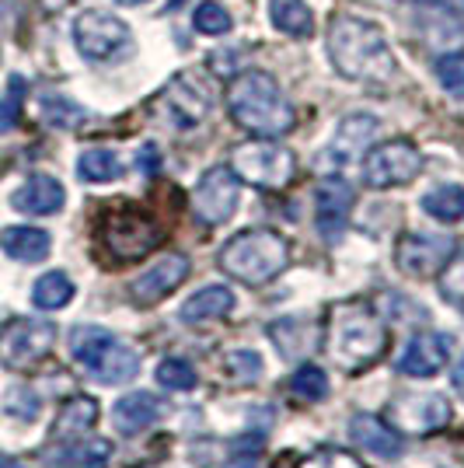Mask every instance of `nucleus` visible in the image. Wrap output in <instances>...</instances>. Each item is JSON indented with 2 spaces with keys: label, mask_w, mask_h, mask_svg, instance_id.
Here are the masks:
<instances>
[{
  "label": "nucleus",
  "mask_w": 464,
  "mask_h": 468,
  "mask_svg": "<svg viewBox=\"0 0 464 468\" xmlns=\"http://www.w3.org/2000/svg\"><path fill=\"white\" fill-rule=\"evenodd\" d=\"M329 57L335 70L360 84H381L395 74V53L381 25L356 15H339L329 28Z\"/></svg>",
  "instance_id": "obj_1"
},
{
  "label": "nucleus",
  "mask_w": 464,
  "mask_h": 468,
  "mask_svg": "<svg viewBox=\"0 0 464 468\" xmlns=\"http://www.w3.org/2000/svg\"><path fill=\"white\" fill-rule=\"evenodd\" d=\"M227 112L241 130H248L255 137H283L297 122L290 98L283 95V88L266 70H248L231 80Z\"/></svg>",
  "instance_id": "obj_2"
},
{
  "label": "nucleus",
  "mask_w": 464,
  "mask_h": 468,
  "mask_svg": "<svg viewBox=\"0 0 464 468\" xmlns=\"http://www.w3.org/2000/svg\"><path fill=\"white\" fill-rule=\"evenodd\" d=\"M387 329L367 304H339L329 318V356L335 367L360 374L374 360H381Z\"/></svg>",
  "instance_id": "obj_3"
},
{
  "label": "nucleus",
  "mask_w": 464,
  "mask_h": 468,
  "mask_svg": "<svg viewBox=\"0 0 464 468\" xmlns=\"http://www.w3.org/2000/svg\"><path fill=\"white\" fill-rule=\"evenodd\" d=\"M290 266V245L276 231H241L220 249V270L248 287H262Z\"/></svg>",
  "instance_id": "obj_4"
},
{
  "label": "nucleus",
  "mask_w": 464,
  "mask_h": 468,
  "mask_svg": "<svg viewBox=\"0 0 464 468\" xmlns=\"http://www.w3.org/2000/svg\"><path fill=\"white\" fill-rule=\"evenodd\" d=\"M70 356L101 385H126L140 374V353L98 325H78L70 332Z\"/></svg>",
  "instance_id": "obj_5"
},
{
  "label": "nucleus",
  "mask_w": 464,
  "mask_h": 468,
  "mask_svg": "<svg viewBox=\"0 0 464 468\" xmlns=\"http://www.w3.org/2000/svg\"><path fill=\"white\" fill-rule=\"evenodd\" d=\"M161 224L136 203H116L101 217V245L116 262H136L161 245Z\"/></svg>",
  "instance_id": "obj_6"
},
{
  "label": "nucleus",
  "mask_w": 464,
  "mask_h": 468,
  "mask_svg": "<svg viewBox=\"0 0 464 468\" xmlns=\"http://www.w3.org/2000/svg\"><path fill=\"white\" fill-rule=\"evenodd\" d=\"M231 168L241 182H252L258 189L276 193V189H287L290 186L293 172H297V157H293L290 147L272 144L266 137V140H255V144L234 147Z\"/></svg>",
  "instance_id": "obj_7"
},
{
  "label": "nucleus",
  "mask_w": 464,
  "mask_h": 468,
  "mask_svg": "<svg viewBox=\"0 0 464 468\" xmlns=\"http://www.w3.org/2000/svg\"><path fill=\"white\" fill-rule=\"evenodd\" d=\"M213 109V91L195 78L182 74L174 78L161 95H157V116L164 119L172 130H195L203 126Z\"/></svg>",
  "instance_id": "obj_8"
},
{
  "label": "nucleus",
  "mask_w": 464,
  "mask_h": 468,
  "mask_svg": "<svg viewBox=\"0 0 464 468\" xmlns=\"http://www.w3.org/2000/svg\"><path fill=\"white\" fill-rule=\"evenodd\" d=\"M419 172H423V154L408 140H387L381 147H374L364 161V178H367L370 189L408 186Z\"/></svg>",
  "instance_id": "obj_9"
},
{
  "label": "nucleus",
  "mask_w": 464,
  "mask_h": 468,
  "mask_svg": "<svg viewBox=\"0 0 464 468\" xmlns=\"http://www.w3.org/2000/svg\"><path fill=\"white\" fill-rule=\"evenodd\" d=\"M74 42L84 59H116L130 46V28L109 11H84L74 21Z\"/></svg>",
  "instance_id": "obj_10"
},
{
  "label": "nucleus",
  "mask_w": 464,
  "mask_h": 468,
  "mask_svg": "<svg viewBox=\"0 0 464 468\" xmlns=\"http://www.w3.org/2000/svg\"><path fill=\"white\" fill-rule=\"evenodd\" d=\"M237 196H241V178L234 176V168L216 165L193 189V214L210 228L227 224L237 210Z\"/></svg>",
  "instance_id": "obj_11"
},
{
  "label": "nucleus",
  "mask_w": 464,
  "mask_h": 468,
  "mask_svg": "<svg viewBox=\"0 0 464 468\" xmlns=\"http://www.w3.org/2000/svg\"><path fill=\"white\" fill-rule=\"evenodd\" d=\"M454 255V238L450 234H406L395 249V262L398 270L412 280H429L444 270Z\"/></svg>",
  "instance_id": "obj_12"
},
{
  "label": "nucleus",
  "mask_w": 464,
  "mask_h": 468,
  "mask_svg": "<svg viewBox=\"0 0 464 468\" xmlns=\"http://www.w3.org/2000/svg\"><path fill=\"white\" fill-rule=\"evenodd\" d=\"M53 343H57V325L53 322H46V318H21L4 335L0 356H4L7 367H28V364H36V360H42L46 353L53 350Z\"/></svg>",
  "instance_id": "obj_13"
},
{
  "label": "nucleus",
  "mask_w": 464,
  "mask_h": 468,
  "mask_svg": "<svg viewBox=\"0 0 464 468\" xmlns=\"http://www.w3.org/2000/svg\"><path fill=\"white\" fill-rule=\"evenodd\" d=\"M189 259L185 255H164V259H157L154 266L147 270V273H140L130 283V297H133V304L140 308H151L157 301H164L172 291H178L182 283H185V276H189Z\"/></svg>",
  "instance_id": "obj_14"
},
{
  "label": "nucleus",
  "mask_w": 464,
  "mask_h": 468,
  "mask_svg": "<svg viewBox=\"0 0 464 468\" xmlns=\"http://www.w3.org/2000/svg\"><path fill=\"white\" fill-rule=\"evenodd\" d=\"M454 346V335L447 332H419L406 343L402 356L395 360V371L406 378H433L447 364Z\"/></svg>",
  "instance_id": "obj_15"
},
{
  "label": "nucleus",
  "mask_w": 464,
  "mask_h": 468,
  "mask_svg": "<svg viewBox=\"0 0 464 468\" xmlns=\"http://www.w3.org/2000/svg\"><path fill=\"white\" fill-rule=\"evenodd\" d=\"M377 133H381V119L377 116H370V112H353V116H346L343 122H339V130H335V137H332L329 151H325L329 165H335V168L349 165L353 157H360L364 151H367Z\"/></svg>",
  "instance_id": "obj_16"
},
{
  "label": "nucleus",
  "mask_w": 464,
  "mask_h": 468,
  "mask_svg": "<svg viewBox=\"0 0 464 468\" xmlns=\"http://www.w3.org/2000/svg\"><path fill=\"white\" fill-rule=\"evenodd\" d=\"M391 416L398 430L408 433H433V430H444L450 423V402L444 395H416V399H402L391 406Z\"/></svg>",
  "instance_id": "obj_17"
},
{
  "label": "nucleus",
  "mask_w": 464,
  "mask_h": 468,
  "mask_svg": "<svg viewBox=\"0 0 464 468\" xmlns=\"http://www.w3.org/2000/svg\"><path fill=\"white\" fill-rule=\"evenodd\" d=\"M349 210H353V189L343 178H329L318 189V231L325 241H339L346 234Z\"/></svg>",
  "instance_id": "obj_18"
},
{
  "label": "nucleus",
  "mask_w": 464,
  "mask_h": 468,
  "mask_svg": "<svg viewBox=\"0 0 464 468\" xmlns=\"http://www.w3.org/2000/svg\"><path fill=\"white\" fill-rule=\"evenodd\" d=\"M266 332H269V339L276 343L279 356H287V360H297V356H308L311 350H318V343L325 335V329L314 318H297V314L272 322Z\"/></svg>",
  "instance_id": "obj_19"
},
{
  "label": "nucleus",
  "mask_w": 464,
  "mask_h": 468,
  "mask_svg": "<svg viewBox=\"0 0 464 468\" xmlns=\"http://www.w3.org/2000/svg\"><path fill=\"white\" fill-rule=\"evenodd\" d=\"M63 203H67V193H63V186L53 176H32L18 193L11 196V207L28 217L59 214Z\"/></svg>",
  "instance_id": "obj_20"
},
{
  "label": "nucleus",
  "mask_w": 464,
  "mask_h": 468,
  "mask_svg": "<svg viewBox=\"0 0 464 468\" xmlns=\"http://www.w3.org/2000/svg\"><path fill=\"white\" fill-rule=\"evenodd\" d=\"M349 437H353L360 448H367L370 454H377V458H398V454L406 451L402 433L387 427L381 416H370V412L353 416V423H349Z\"/></svg>",
  "instance_id": "obj_21"
},
{
  "label": "nucleus",
  "mask_w": 464,
  "mask_h": 468,
  "mask_svg": "<svg viewBox=\"0 0 464 468\" xmlns=\"http://www.w3.org/2000/svg\"><path fill=\"white\" fill-rule=\"evenodd\" d=\"M157 420H161V402H157L151 391H130V395L119 399L116 410H112V423L126 437L143 433L147 427H154Z\"/></svg>",
  "instance_id": "obj_22"
},
{
  "label": "nucleus",
  "mask_w": 464,
  "mask_h": 468,
  "mask_svg": "<svg viewBox=\"0 0 464 468\" xmlns=\"http://www.w3.org/2000/svg\"><path fill=\"white\" fill-rule=\"evenodd\" d=\"M234 312V293L227 287H220V283H213V287H203V291H195L185 304H182V312L178 318L185 322V325H199V322H210V318H224V314Z\"/></svg>",
  "instance_id": "obj_23"
},
{
  "label": "nucleus",
  "mask_w": 464,
  "mask_h": 468,
  "mask_svg": "<svg viewBox=\"0 0 464 468\" xmlns=\"http://www.w3.org/2000/svg\"><path fill=\"white\" fill-rule=\"evenodd\" d=\"M0 249L18 262H42L53 249V238L42 228H4L0 231Z\"/></svg>",
  "instance_id": "obj_24"
},
{
  "label": "nucleus",
  "mask_w": 464,
  "mask_h": 468,
  "mask_svg": "<svg viewBox=\"0 0 464 468\" xmlns=\"http://www.w3.org/2000/svg\"><path fill=\"white\" fill-rule=\"evenodd\" d=\"M98 420V406L95 399H88V395H78V399H70V402H63V410H59L57 423H53V441H78L84 430H91Z\"/></svg>",
  "instance_id": "obj_25"
},
{
  "label": "nucleus",
  "mask_w": 464,
  "mask_h": 468,
  "mask_svg": "<svg viewBox=\"0 0 464 468\" xmlns=\"http://www.w3.org/2000/svg\"><path fill=\"white\" fill-rule=\"evenodd\" d=\"M269 21L293 39H311L314 36V15L304 0H269Z\"/></svg>",
  "instance_id": "obj_26"
},
{
  "label": "nucleus",
  "mask_w": 464,
  "mask_h": 468,
  "mask_svg": "<svg viewBox=\"0 0 464 468\" xmlns=\"http://www.w3.org/2000/svg\"><path fill=\"white\" fill-rule=\"evenodd\" d=\"M112 454L109 441H78L49 454V468H105Z\"/></svg>",
  "instance_id": "obj_27"
},
{
  "label": "nucleus",
  "mask_w": 464,
  "mask_h": 468,
  "mask_svg": "<svg viewBox=\"0 0 464 468\" xmlns=\"http://www.w3.org/2000/svg\"><path fill=\"white\" fill-rule=\"evenodd\" d=\"M423 210L433 220H440V224H458V220H464V186L444 182V186L429 189L423 196Z\"/></svg>",
  "instance_id": "obj_28"
},
{
  "label": "nucleus",
  "mask_w": 464,
  "mask_h": 468,
  "mask_svg": "<svg viewBox=\"0 0 464 468\" xmlns=\"http://www.w3.org/2000/svg\"><path fill=\"white\" fill-rule=\"evenodd\" d=\"M74 301V283H70V276L53 270V273H46L36 280V287H32V304L42 308V312H57V308H67Z\"/></svg>",
  "instance_id": "obj_29"
},
{
  "label": "nucleus",
  "mask_w": 464,
  "mask_h": 468,
  "mask_svg": "<svg viewBox=\"0 0 464 468\" xmlns=\"http://www.w3.org/2000/svg\"><path fill=\"white\" fill-rule=\"evenodd\" d=\"M78 176L84 182H116L122 176V161L109 147H91L78 157Z\"/></svg>",
  "instance_id": "obj_30"
},
{
  "label": "nucleus",
  "mask_w": 464,
  "mask_h": 468,
  "mask_svg": "<svg viewBox=\"0 0 464 468\" xmlns=\"http://www.w3.org/2000/svg\"><path fill=\"white\" fill-rule=\"evenodd\" d=\"M290 391L297 399H304V402H322L329 395V374L322 371V367H314V364H304L290 378Z\"/></svg>",
  "instance_id": "obj_31"
},
{
  "label": "nucleus",
  "mask_w": 464,
  "mask_h": 468,
  "mask_svg": "<svg viewBox=\"0 0 464 468\" xmlns=\"http://www.w3.org/2000/svg\"><path fill=\"white\" fill-rule=\"evenodd\" d=\"M42 119L49 126H59V130H78L84 122V109L63 95H46L42 98Z\"/></svg>",
  "instance_id": "obj_32"
},
{
  "label": "nucleus",
  "mask_w": 464,
  "mask_h": 468,
  "mask_svg": "<svg viewBox=\"0 0 464 468\" xmlns=\"http://www.w3.org/2000/svg\"><path fill=\"white\" fill-rule=\"evenodd\" d=\"M193 25H195V32H199V36H227V32L234 28L227 7H224V4H216V0H206V4H199V7H195Z\"/></svg>",
  "instance_id": "obj_33"
},
{
  "label": "nucleus",
  "mask_w": 464,
  "mask_h": 468,
  "mask_svg": "<svg viewBox=\"0 0 464 468\" xmlns=\"http://www.w3.org/2000/svg\"><path fill=\"white\" fill-rule=\"evenodd\" d=\"M195 371L189 360H178V356H168V360H161L157 364V385H164V388L172 391H193L195 388Z\"/></svg>",
  "instance_id": "obj_34"
},
{
  "label": "nucleus",
  "mask_w": 464,
  "mask_h": 468,
  "mask_svg": "<svg viewBox=\"0 0 464 468\" xmlns=\"http://www.w3.org/2000/svg\"><path fill=\"white\" fill-rule=\"evenodd\" d=\"M21 105H25V78H15L7 80V91L0 98V133H7V130H15L21 119Z\"/></svg>",
  "instance_id": "obj_35"
},
{
  "label": "nucleus",
  "mask_w": 464,
  "mask_h": 468,
  "mask_svg": "<svg viewBox=\"0 0 464 468\" xmlns=\"http://www.w3.org/2000/svg\"><path fill=\"white\" fill-rule=\"evenodd\" d=\"M433 70H437V80L444 84L447 95L464 98V53H444Z\"/></svg>",
  "instance_id": "obj_36"
},
{
  "label": "nucleus",
  "mask_w": 464,
  "mask_h": 468,
  "mask_svg": "<svg viewBox=\"0 0 464 468\" xmlns=\"http://www.w3.org/2000/svg\"><path fill=\"white\" fill-rule=\"evenodd\" d=\"M440 293L444 301H450L458 312H464V252L458 259H450L440 270Z\"/></svg>",
  "instance_id": "obj_37"
},
{
  "label": "nucleus",
  "mask_w": 464,
  "mask_h": 468,
  "mask_svg": "<svg viewBox=\"0 0 464 468\" xmlns=\"http://www.w3.org/2000/svg\"><path fill=\"white\" fill-rule=\"evenodd\" d=\"M224 367H227V374H234L237 381L252 385V381H258V374H262V356L255 350H231L224 356Z\"/></svg>",
  "instance_id": "obj_38"
},
{
  "label": "nucleus",
  "mask_w": 464,
  "mask_h": 468,
  "mask_svg": "<svg viewBox=\"0 0 464 468\" xmlns=\"http://www.w3.org/2000/svg\"><path fill=\"white\" fill-rule=\"evenodd\" d=\"M297 468H364V462H360V458H353L349 451L325 448V451H314V454H308V458H304Z\"/></svg>",
  "instance_id": "obj_39"
},
{
  "label": "nucleus",
  "mask_w": 464,
  "mask_h": 468,
  "mask_svg": "<svg viewBox=\"0 0 464 468\" xmlns=\"http://www.w3.org/2000/svg\"><path fill=\"white\" fill-rule=\"evenodd\" d=\"M4 410H7V416H18V420L28 423V420L39 416L42 406H39V395L32 388H11L7 391V406H4Z\"/></svg>",
  "instance_id": "obj_40"
},
{
  "label": "nucleus",
  "mask_w": 464,
  "mask_h": 468,
  "mask_svg": "<svg viewBox=\"0 0 464 468\" xmlns=\"http://www.w3.org/2000/svg\"><path fill=\"white\" fill-rule=\"evenodd\" d=\"M136 168H140L143 176H157V172H161V151H157L154 144H143V147H140Z\"/></svg>",
  "instance_id": "obj_41"
},
{
  "label": "nucleus",
  "mask_w": 464,
  "mask_h": 468,
  "mask_svg": "<svg viewBox=\"0 0 464 468\" xmlns=\"http://www.w3.org/2000/svg\"><path fill=\"white\" fill-rule=\"evenodd\" d=\"M15 15H18V0H0V32L11 28Z\"/></svg>",
  "instance_id": "obj_42"
},
{
  "label": "nucleus",
  "mask_w": 464,
  "mask_h": 468,
  "mask_svg": "<svg viewBox=\"0 0 464 468\" xmlns=\"http://www.w3.org/2000/svg\"><path fill=\"white\" fill-rule=\"evenodd\" d=\"M433 4L444 11H454V15H464V0H433Z\"/></svg>",
  "instance_id": "obj_43"
},
{
  "label": "nucleus",
  "mask_w": 464,
  "mask_h": 468,
  "mask_svg": "<svg viewBox=\"0 0 464 468\" xmlns=\"http://www.w3.org/2000/svg\"><path fill=\"white\" fill-rule=\"evenodd\" d=\"M454 388H458V395L464 399V356L458 360V367H454Z\"/></svg>",
  "instance_id": "obj_44"
},
{
  "label": "nucleus",
  "mask_w": 464,
  "mask_h": 468,
  "mask_svg": "<svg viewBox=\"0 0 464 468\" xmlns=\"http://www.w3.org/2000/svg\"><path fill=\"white\" fill-rule=\"evenodd\" d=\"M0 468H25L18 458H7V454H0Z\"/></svg>",
  "instance_id": "obj_45"
},
{
  "label": "nucleus",
  "mask_w": 464,
  "mask_h": 468,
  "mask_svg": "<svg viewBox=\"0 0 464 468\" xmlns=\"http://www.w3.org/2000/svg\"><path fill=\"white\" fill-rule=\"evenodd\" d=\"M116 4H122V7H136V4H147V0H116Z\"/></svg>",
  "instance_id": "obj_46"
}]
</instances>
